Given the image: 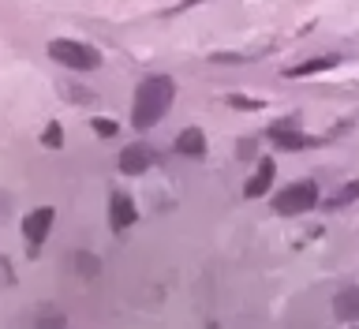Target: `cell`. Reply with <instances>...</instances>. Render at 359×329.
I'll return each instance as SVG.
<instances>
[{
  "instance_id": "obj_6",
  "label": "cell",
  "mask_w": 359,
  "mask_h": 329,
  "mask_svg": "<svg viewBox=\"0 0 359 329\" xmlns=\"http://www.w3.org/2000/svg\"><path fill=\"white\" fill-rule=\"evenodd\" d=\"M109 221H112V229H128V224H135V202L128 195H112L109 199Z\"/></svg>"
},
{
  "instance_id": "obj_7",
  "label": "cell",
  "mask_w": 359,
  "mask_h": 329,
  "mask_svg": "<svg viewBox=\"0 0 359 329\" xmlns=\"http://www.w3.org/2000/svg\"><path fill=\"white\" fill-rule=\"evenodd\" d=\"M269 184H273V161H258V173L247 180V187H243V195L247 199H258V195H266Z\"/></svg>"
},
{
  "instance_id": "obj_11",
  "label": "cell",
  "mask_w": 359,
  "mask_h": 329,
  "mask_svg": "<svg viewBox=\"0 0 359 329\" xmlns=\"http://www.w3.org/2000/svg\"><path fill=\"white\" fill-rule=\"evenodd\" d=\"M273 142L285 146V150H299V146H307V139L296 135V131H273Z\"/></svg>"
},
{
  "instance_id": "obj_13",
  "label": "cell",
  "mask_w": 359,
  "mask_h": 329,
  "mask_svg": "<svg viewBox=\"0 0 359 329\" xmlns=\"http://www.w3.org/2000/svg\"><path fill=\"white\" fill-rule=\"evenodd\" d=\"M64 314H41L38 322H34V329H64Z\"/></svg>"
},
{
  "instance_id": "obj_2",
  "label": "cell",
  "mask_w": 359,
  "mask_h": 329,
  "mask_svg": "<svg viewBox=\"0 0 359 329\" xmlns=\"http://www.w3.org/2000/svg\"><path fill=\"white\" fill-rule=\"evenodd\" d=\"M49 56H53L56 64L72 67V72H94V67L101 64V56L90 49V45L72 41V38H56V41H49Z\"/></svg>"
},
{
  "instance_id": "obj_15",
  "label": "cell",
  "mask_w": 359,
  "mask_h": 329,
  "mask_svg": "<svg viewBox=\"0 0 359 329\" xmlns=\"http://www.w3.org/2000/svg\"><path fill=\"white\" fill-rule=\"evenodd\" d=\"M94 131L101 135V139H112V135H116V123L112 120H94Z\"/></svg>"
},
{
  "instance_id": "obj_8",
  "label": "cell",
  "mask_w": 359,
  "mask_h": 329,
  "mask_svg": "<svg viewBox=\"0 0 359 329\" xmlns=\"http://www.w3.org/2000/svg\"><path fill=\"white\" fill-rule=\"evenodd\" d=\"M333 311H337V318H344V322L359 318V288H341V292H337Z\"/></svg>"
},
{
  "instance_id": "obj_4",
  "label": "cell",
  "mask_w": 359,
  "mask_h": 329,
  "mask_svg": "<svg viewBox=\"0 0 359 329\" xmlns=\"http://www.w3.org/2000/svg\"><path fill=\"white\" fill-rule=\"evenodd\" d=\"M157 161V154L150 150V146L146 142H135V146H128V150L120 154V173H128V176H139V173H146V168H150Z\"/></svg>"
},
{
  "instance_id": "obj_1",
  "label": "cell",
  "mask_w": 359,
  "mask_h": 329,
  "mask_svg": "<svg viewBox=\"0 0 359 329\" xmlns=\"http://www.w3.org/2000/svg\"><path fill=\"white\" fill-rule=\"evenodd\" d=\"M172 94H176V86H172V79H168V75H150V79H142L139 90H135L131 123H135L139 131H150L154 123L168 112V105H172Z\"/></svg>"
},
{
  "instance_id": "obj_9",
  "label": "cell",
  "mask_w": 359,
  "mask_h": 329,
  "mask_svg": "<svg viewBox=\"0 0 359 329\" xmlns=\"http://www.w3.org/2000/svg\"><path fill=\"white\" fill-rule=\"evenodd\" d=\"M176 150H180V154H187V157H202V150H206V139H202V131H198V128H187V131H180Z\"/></svg>"
},
{
  "instance_id": "obj_3",
  "label": "cell",
  "mask_w": 359,
  "mask_h": 329,
  "mask_svg": "<svg viewBox=\"0 0 359 329\" xmlns=\"http://www.w3.org/2000/svg\"><path fill=\"white\" fill-rule=\"evenodd\" d=\"M314 202H318V187H314L311 180H303V184H288L273 199V206H277V213H285V217H296V213L311 210Z\"/></svg>"
},
{
  "instance_id": "obj_10",
  "label": "cell",
  "mask_w": 359,
  "mask_h": 329,
  "mask_svg": "<svg viewBox=\"0 0 359 329\" xmlns=\"http://www.w3.org/2000/svg\"><path fill=\"white\" fill-rule=\"evenodd\" d=\"M325 67H333L330 56H318V60H307V64H296V67H288V79H299V75H311V72H325Z\"/></svg>"
},
{
  "instance_id": "obj_14",
  "label": "cell",
  "mask_w": 359,
  "mask_h": 329,
  "mask_svg": "<svg viewBox=\"0 0 359 329\" xmlns=\"http://www.w3.org/2000/svg\"><path fill=\"white\" fill-rule=\"evenodd\" d=\"M60 142H64L60 123H49V128H45V146H60Z\"/></svg>"
},
{
  "instance_id": "obj_12",
  "label": "cell",
  "mask_w": 359,
  "mask_h": 329,
  "mask_svg": "<svg viewBox=\"0 0 359 329\" xmlns=\"http://www.w3.org/2000/svg\"><path fill=\"white\" fill-rule=\"evenodd\" d=\"M359 199V184H348V187H341L337 195L330 199V210H337V206H348V202H355Z\"/></svg>"
},
{
  "instance_id": "obj_5",
  "label": "cell",
  "mask_w": 359,
  "mask_h": 329,
  "mask_svg": "<svg viewBox=\"0 0 359 329\" xmlns=\"http://www.w3.org/2000/svg\"><path fill=\"white\" fill-rule=\"evenodd\" d=\"M49 224H53V210H49V206H41V210L27 213V221H22V232H27L30 247H38L45 236H49Z\"/></svg>"
}]
</instances>
